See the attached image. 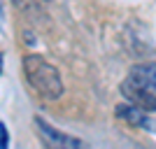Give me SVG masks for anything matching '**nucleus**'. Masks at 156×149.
I'll list each match as a JSON object with an SVG mask.
<instances>
[{"label": "nucleus", "instance_id": "1", "mask_svg": "<svg viewBox=\"0 0 156 149\" xmlns=\"http://www.w3.org/2000/svg\"><path fill=\"white\" fill-rule=\"evenodd\" d=\"M121 93L130 105L144 112H156V63L133 65L121 82Z\"/></svg>", "mask_w": 156, "mask_h": 149}, {"label": "nucleus", "instance_id": "5", "mask_svg": "<svg viewBox=\"0 0 156 149\" xmlns=\"http://www.w3.org/2000/svg\"><path fill=\"white\" fill-rule=\"evenodd\" d=\"M12 2H14L16 9H21L28 16H40L49 7V0H12Z\"/></svg>", "mask_w": 156, "mask_h": 149}, {"label": "nucleus", "instance_id": "7", "mask_svg": "<svg viewBox=\"0 0 156 149\" xmlns=\"http://www.w3.org/2000/svg\"><path fill=\"white\" fill-rule=\"evenodd\" d=\"M0 72H2V54H0Z\"/></svg>", "mask_w": 156, "mask_h": 149}, {"label": "nucleus", "instance_id": "4", "mask_svg": "<svg viewBox=\"0 0 156 149\" xmlns=\"http://www.w3.org/2000/svg\"><path fill=\"white\" fill-rule=\"evenodd\" d=\"M117 117L124 119V121L133 123V126H140V128H149V130H156V121L149 117V112L140 110L135 105H119L117 107Z\"/></svg>", "mask_w": 156, "mask_h": 149}, {"label": "nucleus", "instance_id": "3", "mask_svg": "<svg viewBox=\"0 0 156 149\" xmlns=\"http://www.w3.org/2000/svg\"><path fill=\"white\" fill-rule=\"evenodd\" d=\"M35 133L42 140L47 149H82V140L72 137L63 130L54 128L51 123H47L42 117H35Z\"/></svg>", "mask_w": 156, "mask_h": 149}, {"label": "nucleus", "instance_id": "2", "mask_svg": "<svg viewBox=\"0 0 156 149\" xmlns=\"http://www.w3.org/2000/svg\"><path fill=\"white\" fill-rule=\"evenodd\" d=\"M23 75L30 89L44 100H58L63 96V79L61 72L54 68L44 56L28 54L23 56Z\"/></svg>", "mask_w": 156, "mask_h": 149}, {"label": "nucleus", "instance_id": "6", "mask_svg": "<svg viewBox=\"0 0 156 149\" xmlns=\"http://www.w3.org/2000/svg\"><path fill=\"white\" fill-rule=\"evenodd\" d=\"M0 149H9V133L2 121H0Z\"/></svg>", "mask_w": 156, "mask_h": 149}]
</instances>
